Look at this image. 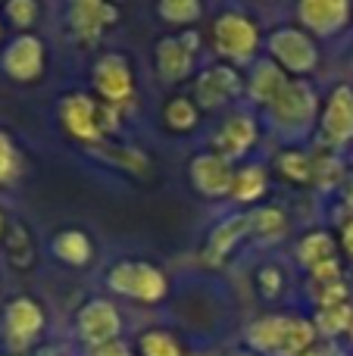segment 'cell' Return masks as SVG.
<instances>
[{
    "mask_svg": "<svg viewBox=\"0 0 353 356\" xmlns=\"http://www.w3.org/2000/svg\"><path fill=\"white\" fill-rule=\"evenodd\" d=\"M316 325L304 316L272 313L247 325V347L260 356H304L316 344Z\"/></svg>",
    "mask_w": 353,
    "mask_h": 356,
    "instance_id": "1",
    "label": "cell"
},
{
    "mask_svg": "<svg viewBox=\"0 0 353 356\" xmlns=\"http://www.w3.org/2000/svg\"><path fill=\"white\" fill-rule=\"evenodd\" d=\"M319 110H322V100H319V91L313 88V81L288 79V85L279 91V97L263 113H266V122L281 138L297 141V138H306L319 125Z\"/></svg>",
    "mask_w": 353,
    "mask_h": 356,
    "instance_id": "2",
    "label": "cell"
},
{
    "mask_svg": "<svg viewBox=\"0 0 353 356\" xmlns=\"http://www.w3.org/2000/svg\"><path fill=\"white\" fill-rule=\"evenodd\" d=\"M266 54L291 79H310L319 69V60H322L316 38L300 25H279L275 31H269Z\"/></svg>",
    "mask_w": 353,
    "mask_h": 356,
    "instance_id": "3",
    "label": "cell"
},
{
    "mask_svg": "<svg viewBox=\"0 0 353 356\" xmlns=\"http://www.w3.org/2000/svg\"><path fill=\"white\" fill-rule=\"evenodd\" d=\"M263 47V35L260 25L247 16V13L229 10L222 16H216L213 22V50L222 56L231 66H254L256 54Z\"/></svg>",
    "mask_w": 353,
    "mask_h": 356,
    "instance_id": "4",
    "label": "cell"
},
{
    "mask_svg": "<svg viewBox=\"0 0 353 356\" xmlns=\"http://www.w3.org/2000/svg\"><path fill=\"white\" fill-rule=\"evenodd\" d=\"M106 288L138 303H160L169 294V282L160 266L144 259H122L106 272Z\"/></svg>",
    "mask_w": 353,
    "mask_h": 356,
    "instance_id": "5",
    "label": "cell"
},
{
    "mask_svg": "<svg viewBox=\"0 0 353 356\" xmlns=\"http://www.w3.org/2000/svg\"><path fill=\"white\" fill-rule=\"evenodd\" d=\"M244 85H247V79L238 66L213 63V66L200 69L197 79H194V104L200 110H225L244 94Z\"/></svg>",
    "mask_w": 353,
    "mask_h": 356,
    "instance_id": "6",
    "label": "cell"
},
{
    "mask_svg": "<svg viewBox=\"0 0 353 356\" xmlns=\"http://www.w3.org/2000/svg\"><path fill=\"white\" fill-rule=\"evenodd\" d=\"M91 81H94V91L100 94V104L125 110L135 100V72H131L129 60L122 54H113V50L100 54L94 60Z\"/></svg>",
    "mask_w": 353,
    "mask_h": 356,
    "instance_id": "7",
    "label": "cell"
},
{
    "mask_svg": "<svg viewBox=\"0 0 353 356\" xmlns=\"http://www.w3.org/2000/svg\"><path fill=\"white\" fill-rule=\"evenodd\" d=\"M319 138L322 147L341 150L353 144V88L350 85H335L322 100L319 110Z\"/></svg>",
    "mask_w": 353,
    "mask_h": 356,
    "instance_id": "8",
    "label": "cell"
},
{
    "mask_svg": "<svg viewBox=\"0 0 353 356\" xmlns=\"http://www.w3.org/2000/svg\"><path fill=\"white\" fill-rule=\"evenodd\" d=\"M197 50H200V35L194 29L160 38V41H156V50H154V63H156L160 79L166 81V85H179V81L191 79Z\"/></svg>",
    "mask_w": 353,
    "mask_h": 356,
    "instance_id": "9",
    "label": "cell"
},
{
    "mask_svg": "<svg viewBox=\"0 0 353 356\" xmlns=\"http://www.w3.org/2000/svg\"><path fill=\"white\" fill-rule=\"evenodd\" d=\"M260 141V122L254 113L235 110L219 122V129L213 131V150L219 156H225L229 163H238L250 154Z\"/></svg>",
    "mask_w": 353,
    "mask_h": 356,
    "instance_id": "10",
    "label": "cell"
},
{
    "mask_svg": "<svg viewBox=\"0 0 353 356\" xmlns=\"http://www.w3.org/2000/svg\"><path fill=\"white\" fill-rule=\"evenodd\" d=\"M44 63H47V50L38 35H16L0 54V69L6 79L19 81V85H31L44 75Z\"/></svg>",
    "mask_w": 353,
    "mask_h": 356,
    "instance_id": "11",
    "label": "cell"
},
{
    "mask_svg": "<svg viewBox=\"0 0 353 356\" xmlns=\"http://www.w3.org/2000/svg\"><path fill=\"white\" fill-rule=\"evenodd\" d=\"M294 13L313 38H335L353 22V0H297Z\"/></svg>",
    "mask_w": 353,
    "mask_h": 356,
    "instance_id": "12",
    "label": "cell"
},
{
    "mask_svg": "<svg viewBox=\"0 0 353 356\" xmlns=\"http://www.w3.org/2000/svg\"><path fill=\"white\" fill-rule=\"evenodd\" d=\"M235 163H229L225 156H219L216 150H204L188 163V178L191 188L206 200H222L231 197V181H235Z\"/></svg>",
    "mask_w": 353,
    "mask_h": 356,
    "instance_id": "13",
    "label": "cell"
},
{
    "mask_svg": "<svg viewBox=\"0 0 353 356\" xmlns=\"http://www.w3.org/2000/svg\"><path fill=\"white\" fill-rule=\"evenodd\" d=\"M60 125L69 138L81 144H106L100 129V104L88 94H69L60 100Z\"/></svg>",
    "mask_w": 353,
    "mask_h": 356,
    "instance_id": "14",
    "label": "cell"
},
{
    "mask_svg": "<svg viewBox=\"0 0 353 356\" xmlns=\"http://www.w3.org/2000/svg\"><path fill=\"white\" fill-rule=\"evenodd\" d=\"M66 22L79 41H97L110 25L119 22V10L110 0H69Z\"/></svg>",
    "mask_w": 353,
    "mask_h": 356,
    "instance_id": "15",
    "label": "cell"
},
{
    "mask_svg": "<svg viewBox=\"0 0 353 356\" xmlns=\"http://www.w3.org/2000/svg\"><path fill=\"white\" fill-rule=\"evenodd\" d=\"M119 332H122V319L110 300H88L79 309V338L88 347L110 344L119 338Z\"/></svg>",
    "mask_w": 353,
    "mask_h": 356,
    "instance_id": "16",
    "label": "cell"
},
{
    "mask_svg": "<svg viewBox=\"0 0 353 356\" xmlns=\"http://www.w3.org/2000/svg\"><path fill=\"white\" fill-rule=\"evenodd\" d=\"M3 325H6V341L10 347H25L41 334L44 328V309L38 307L31 297H16V300L6 303V313H3Z\"/></svg>",
    "mask_w": 353,
    "mask_h": 356,
    "instance_id": "17",
    "label": "cell"
},
{
    "mask_svg": "<svg viewBox=\"0 0 353 356\" xmlns=\"http://www.w3.org/2000/svg\"><path fill=\"white\" fill-rule=\"evenodd\" d=\"M244 238H250V213H231L225 216L219 225H213L210 238H206L204 244V263L206 266H222L225 259L231 257V250H235L238 244H241Z\"/></svg>",
    "mask_w": 353,
    "mask_h": 356,
    "instance_id": "18",
    "label": "cell"
},
{
    "mask_svg": "<svg viewBox=\"0 0 353 356\" xmlns=\"http://www.w3.org/2000/svg\"><path fill=\"white\" fill-rule=\"evenodd\" d=\"M288 79L291 75H285L279 66H275L272 60H256L254 66H250L247 72V85H244V94H247L250 104H256L260 110H266L269 104H272L275 97H279V91L288 85Z\"/></svg>",
    "mask_w": 353,
    "mask_h": 356,
    "instance_id": "19",
    "label": "cell"
},
{
    "mask_svg": "<svg viewBox=\"0 0 353 356\" xmlns=\"http://www.w3.org/2000/svg\"><path fill=\"white\" fill-rule=\"evenodd\" d=\"M269 191V172L263 163H244L235 169V181H231V200L250 207V203H260Z\"/></svg>",
    "mask_w": 353,
    "mask_h": 356,
    "instance_id": "20",
    "label": "cell"
},
{
    "mask_svg": "<svg viewBox=\"0 0 353 356\" xmlns=\"http://www.w3.org/2000/svg\"><path fill=\"white\" fill-rule=\"evenodd\" d=\"M297 259H300V266H304L306 272L316 269V266H322V263L338 259L335 234L325 232V228H313V232H306L304 238H300V244H297Z\"/></svg>",
    "mask_w": 353,
    "mask_h": 356,
    "instance_id": "21",
    "label": "cell"
},
{
    "mask_svg": "<svg viewBox=\"0 0 353 356\" xmlns=\"http://www.w3.org/2000/svg\"><path fill=\"white\" fill-rule=\"evenodd\" d=\"M50 250H54V257L66 266H88L91 263L94 247H91V238H88L81 228H63L60 234H54Z\"/></svg>",
    "mask_w": 353,
    "mask_h": 356,
    "instance_id": "22",
    "label": "cell"
},
{
    "mask_svg": "<svg viewBox=\"0 0 353 356\" xmlns=\"http://www.w3.org/2000/svg\"><path fill=\"white\" fill-rule=\"evenodd\" d=\"M275 169H279L281 178H288L294 184H313V178H316V156L304 147H285L275 156Z\"/></svg>",
    "mask_w": 353,
    "mask_h": 356,
    "instance_id": "23",
    "label": "cell"
},
{
    "mask_svg": "<svg viewBox=\"0 0 353 356\" xmlns=\"http://www.w3.org/2000/svg\"><path fill=\"white\" fill-rule=\"evenodd\" d=\"M163 125L169 131H175V135H188V131H194L200 125V106L194 104V97H185V94L166 100V106H163Z\"/></svg>",
    "mask_w": 353,
    "mask_h": 356,
    "instance_id": "24",
    "label": "cell"
},
{
    "mask_svg": "<svg viewBox=\"0 0 353 356\" xmlns=\"http://www.w3.org/2000/svg\"><path fill=\"white\" fill-rule=\"evenodd\" d=\"M250 234L260 241H281L288 234V216L279 207L250 209Z\"/></svg>",
    "mask_w": 353,
    "mask_h": 356,
    "instance_id": "25",
    "label": "cell"
},
{
    "mask_svg": "<svg viewBox=\"0 0 353 356\" xmlns=\"http://www.w3.org/2000/svg\"><path fill=\"white\" fill-rule=\"evenodd\" d=\"M350 322H353V300L335 303V307H319L313 325H316L319 334H325L329 341H335V338H341V334L350 332Z\"/></svg>",
    "mask_w": 353,
    "mask_h": 356,
    "instance_id": "26",
    "label": "cell"
},
{
    "mask_svg": "<svg viewBox=\"0 0 353 356\" xmlns=\"http://www.w3.org/2000/svg\"><path fill=\"white\" fill-rule=\"evenodd\" d=\"M156 13L166 25H175V29L185 31L200 19L204 0H156Z\"/></svg>",
    "mask_w": 353,
    "mask_h": 356,
    "instance_id": "27",
    "label": "cell"
},
{
    "mask_svg": "<svg viewBox=\"0 0 353 356\" xmlns=\"http://www.w3.org/2000/svg\"><path fill=\"white\" fill-rule=\"evenodd\" d=\"M22 175V154L16 150V141L0 129V188L13 184Z\"/></svg>",
    "mask_w": 353,
    "mask_h": 356,
    "instance_id": "28",
    "label": "cell"
},
{
    "mask_svg": "<svg viewBox=\"0 0 353 356\" xmlns=\"http://www.w3.org/2000/svg\"><path fill=\"white\" fill-rule=\"evenodd\" d=\"M106 156H110V160L116 163L119 169H125V172H131V175H138V178H144V175L150 172L147 154H141L138 147H110V144H106Z\"/></svg>",
    "mask_w": 353,
    "mask_h": 356,
    "instance_id": "29",
    "label": "cell"
},
{
    "mask_svg": "<svg viewBox=\"0 0 353 356\" xmlns=\"http://www.w3.org/2000/svg\"><path fill=\"white\" fill-rule=\"evenodd\" d=\"M138 347H141V356H181L179 341H175L169 332H160V328L144 332L141 341H138Z\"/></svg>",
    "mask_w": 353,
    "mask_h": 356,
    "instance_id": "30",
    "label": "cell"
},
{
    "mask_svg": "<svg viewBox=\"0 0 353 356\" xmlns=\"http://www.w3.org/2000/svg\"><path fill=\"white\" fill-rule=\"evenodd\" d=\"M313 156H316V178H313V184L319 191H329L331 184H338L344 178L341 156H335V154H313Z\"/></svg>",
    "mask_w": 353,
    "mask_h": 356,
    "instance_id": "31",
    "label": "cell"
},
{
    "mask_svg": "<svg viewBox=\"0 0 353 356\" xmlns=\"http://www.w3.org/2000/svg\"><path fill=\"white\" fill-rule=\"evenodd\" d=\"M3 13H6V19H10V22L25 35V31H28L31 25L38 22V13H41V6H38V0H6Z\"/></svg>",
    "mask_w": 353,
    "mask_h": 356,
    "instance_id": "32",
    "label": "cell"
},
{
    "mask_svg": "<svg viewBox=\"0 0 353 356\" xmlns=\"http://www.w3.org/2000/svg\"><path fill=\"white\" fill-rule=\"evenodd\" d=\"M260 288H263V294L266 297H275L281 291V275L275 269H263L260 272Z\"/></svg>",
    "mask_w": 353,
    "mask_h": 356,
    "instance_id": "33",
    "label": "cell"
},
{
    "mask_svg": "<svg viewBox=\"0 0 353 356\" xmlns=\"http://www.w3.org/2000/svg\"><path fill=\"white\" fill-rule=\"evenodd\" d=\"M91 356H131L129 347L122 341H110V344H100V347H91Z\"/></svg>",
    "mask_w": 353,
    "mask_h": 356,
    "instance_id": "34",
    "label": "cell"
},
{
    "mask_svg": "<svg viewBox=\"0 0 353 356\" xmlns=\"http://www.w3.org/2000/svg\"><path fill=\"white\" fill-rule=\"evenodd\" d=\"M304 356H347V353H344L341 347L335 344V341H325V344H313Z\"/></svg>",
    "mask_w": 353,
    "mask_h": 356,
    "instance_id": "35",
    "label": "cell"
},
{
    "mask_svg": "<svg viewBox=\"0 0 353 356\" xmlns=\"http://www.w3.org/2000/svg\"><path fill=\"white\" fill-rule=\"evenodd\" d=\"M341 247L347 257H353V219L350 222H341Z\"/></svg>",
    "mask_w": 353,
    "mask_h": 356,
    "instance_id": "36",
    "label": "cell"
},
{
    "mask_svg": "<svg viewBox=\"0 0 353 356\" xmlns=\"http://www.w3.org/2000/svg\"><path fill=\"white\" fill-rule=\"evenodd\" d=\"M3 232H6V219H3V209H0V238H3Z\"/></svg>",
    "mask_w": 353,
    "mask_h": 356,
    "instance_id": "37",
    "label": "cell"
},
{
    "mask_svg": "<svg viewBox=\"0 0 353 356\" xmlns=\"http://www.w3.org/2000/svg\"><path fill=\"white\" fill-rule=\"evenodd\" d=\"M235 356H260V353H254V350H241V353H235Z\"/></svg>",
    "mask_w": 353,
    "mask_h": 356,
    "instance_id": "38",
    "label": "cell"
},
{
    "mask_svg": "<svg viewBox=\"0 0 353 356\" xmlns=\"http://www.w3.org/2000/svg\"><path fill=\"white\" fill-rule=\"evenodd\" d=\"M0 35H3V25H0Z\"/></svg>",
    "mask_w": 353,
    "mask_h": 356,
    "instance_id": "39",
    "label": "cell"
},
{
    "mask_svg": "<svg viewBox=\"0 0 353 356\" xmlns=\"http://www.w3.org/2000/svg\"><path fill=\"white\" fill-rule=\"evenodd\" d=\"M350 66H353V56H350Z\"/></svg>",
    "mask_w": 353,
    "mask_h": 356,
    "instance_id": "40",
    "label": "cell"
}]
</instances>
